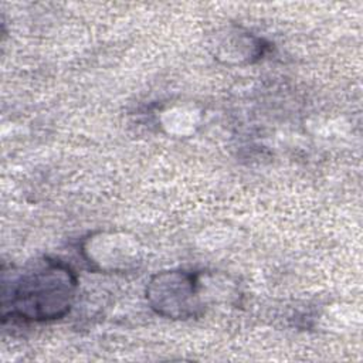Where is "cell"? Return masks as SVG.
<instances>
[{"mask_svg":"<svg viewBox=\"0 0 363 363\" xmlns=\"http://www.w3.org/2000/svg\"><path fill=\"white\" fill-rule=\"evenodd\" d=\"M78 277L65 262L43 257L3 275L1 318L23 322H51L72 308Z\"/></svg>","mask_w":363,"mask_h":363,"instance_id":"obj_1","label":"cell"},{"mask_svg":"<svg viewBox=\"0 0 363 363\" xmlns=\"http://www.w3.org/2000/svg\"><path fill=\"white\" fill-rule=\"evenodd\" d=\"M89 268L101 272H126L136 267L140 250L133 237L115 231L89 234L81 245Z\"/></svg>","mask_w":363,"mask_h":363,"instance_id":"obj_3","label":"cell"},{"mask_svg":"<svg viewBox=\"0 0 363 363\" xmlns=\"http://www.w3.org/2000/svg\"><path fill=\"white\" fill-rule=\"evenodd\" d=\"M149 306L160 316L174 320L199 318L204 312L200 274L167 269L150 277L145 289Z\"/></svg>","mask_w":363,"mask_h":363,"instance_id":"obj_2","label":"cell"}]
</instances>
